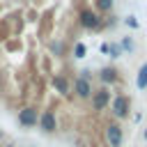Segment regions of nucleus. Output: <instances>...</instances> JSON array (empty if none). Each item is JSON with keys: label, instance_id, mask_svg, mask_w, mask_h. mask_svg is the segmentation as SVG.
<instances>
[{"label": "nucleus", "instance_id": "6e6552de", "mask_svg": "<svg viewBox=\"0 0 147 147\" xmlns=\"http://www.w3.org/2000/svg\"><path fill=\"white\" fill-rule=\"evenodd\" d=\"M51 85H53L55 92L62 94V96H69V94H71V80H69L64 74H55V76L51 78Z\"/></svg>", "mask_w": 147, "mask_h": 147}, {"label": "nucleus", "instance_id": "1a4fd4ad", "mask_svg": "<svg viewBox=\"0 0 147 147\" xmlns=\"http://www.w3.org/2000/svg\"><path fill=\"white\" fill-rule=\"evenodd\" d=\"M117 69L115 67H103L101 71H99V80L103 83V85H113V83H117Z\"/></svg>", "mask_w": 147, "mask_h": 147}, {"label": "nucleus", "instance_id": "a211bd4d", "mask_svg": "<svg viewBox=\"0 0 147 147\" xmlns=\"http://www.w3.org/2000/svg\"><path fill=\"white\" fill-rule=\"evenodd\" d=\"M0 92H2V76H0Z\"/></svg>", "mask_w": 147, "mask_h": 147}, {"label": "nucleus", "instance_id": "9b49d317", "mask_svg": "<svg viewBox=\"0 0 147 147\" xmlns=\"http://www.w3.org/2000/svg\"><path fill=\"white\" fill-rule=\"evenodd\" d=\"M113 5H115V0H96V9H99L101 14L113 11Z\"/></svg>", "mask_w": 147, "mask_h": 147}, {"label": "nucleus", "instance_id": "4468645a", "mask_svg": "<svg viewBox=\"0 0 147 147\" xmlns=\"http://www.w3.org/2000/svg\"><path fill=\"white\" fill-rule=\"evenodd\" d=\"M119 48H124V51H133V39H131V37H124L122 44H119Z\"/></svg>", "mask_w": 147, "mask_h": 147}, {"label": "nucleus", "instance_id": "6ab92c4d", "mask_svg": "<svg viewBox=\"0 0 147 147\" xmlns=\"http://www.w3.org/2000/svg\"><path fill=\"white\" fill-rule=\"evenodd\" d=\"M7 147H14V145H7Z\"/></svg>", "mask_w": 147, "mask_h": 147}, {"label": "nucleus", "instance_id": "7ed1b4c3", "mask_svg": "<svg viewBox=\"0 0 147 147\" xmlns=\"http://www.w3.org/2000/svg\"><path fill=\"white\" fill-rule=\"evenodd\" d=\"M110 113L115 119H126L131 113V99L126 94H117L110 99Z\"/></svg>", "mask_w": 147, "mask_h": 147}, {"label": "nucleus", "instance_id": "20e7f679", "mask_svg": "<svg viewBox=\"0 0 147 147\" xmlns=\"http://www.w3.org/2000/svg\"><path fill=\"white\" fill-rule=\"evenodd\" d=\"M103 140H106L108 147H122V142H124V131H122V126H119L117 122H108V124L103 126Z\"/></svg>", "mask_w": 147, "mask_h": 147}, {"label": "nucleus", "instance_id": "2eb2a0df", "mask_svg": "<svg viewBox=\"0 0 147 147\" xmlns=\"http://www.w3.org/2000/svg\"><path fill=\"white\" fill-rule=\"evenodd\" d=\"M119 51H122V48H119L117 44H110V46H108V53H110V57H119Z\"/></svg>", "mask_w": 147, "mask_h": 147}, {"label": "nucleus", "instance_id": "0eeeda50", "mask_svg": "<svg viewBox=\"0 0 147 147\" xmlns=\"http://www.w3.org/2000/svg\"><path fill=\"white\" fill-rule=\"evenodd\" d=\"M37 126H39L41 133H46V136L55 133V131H57V117H55V113H53L51 108L41 110V113H39V124H37Z\"/></svg>", "mask_w": 147, "mask_h": 147}, {"label": "nucleus", "instance_id": "f257e3e1", "mask_svg": "<svg viewBox=\"0 0 147 147\" xmlns=\"http://www.w3.org/2000/svg\"><path fill=\"white\" fill-rule=\"evenodd\" d=\"M71 90H74L76 99H83V101H85V99H90V96H92V92H94L92 80H90V71H80V76H78V78H74Z\"/></svg>", "mask_w": 147, "mask_h": 147}, {"label": "nucleus", "instance_id": "ddd939ff", "mask_svg": "<svg viewBox=\"0 0 147 147\" xmlns=\"http://www.w3.org/2000/svg\"><path fill=\"white\" fill-rule=\"evenodd\" d=\"M85 51H87V48H85V44H83V41H78V44L74 46V57H85Z\"/></svg>", "mask_w": 147, "mask_h": 147}, {"label": "nucleus", "instance_id": "423d86ee", "mask_svg": "<svg viewBox=\"0 0 147 147\" xmlns=\"http://www.w3.org/2000/svg\"><path fill=\"white\" fill-rule=\"evenodd\" d=\"M16 117H18V124L25 126V129H32V126L39 124V110H37V106H23Z\"/></svg>", "mask_w": 147, "mask_h": 147}, {"label": "nucleus", "instance_id": "f8f14e48", "mask_svg": "<svg viewBox=\"0 0 147 147\" xmlns=\"http://www.w3.org/2000/svg\"><path fill=\"white\" fill-rule=\"evenodd\" d=\"M48 51L60 57V55H64V44H62V41H51V44H48Z\"/></svg>", "mask_w": 147, "mask_h": 147}, {"label": "nucleus", "instance_id": "dca6fc26", "mask_svg": "<svg viewBox=\"0 0 147 147\" xmlns=\"http://www.w3.org/2000/svg\"><path fill=\"white\" fill-rule=\"evenodd\" d=\"M115 23H117V21H115V16H106V18H103V28H113Z\"/></svg>", "mask_w": 147, "mask_h": 147}, {"label": "nucleus", "instance_id": "9d476101", "mask_svg": "<svg viewBox=\"0 0 147 147\" xmlns=\"http://www.w3.org/2000/svg\"><path fill=\"white\" fill-rule=\"evenodd\" d=\"M136 87H138V90H147V62H145V64H140V69H138Z\"/></svg>", "mask_w": 147, "mask_h": 147}, {"label": "nucleus", "instance_id": "39448f33", "mask_svg": "<svg viewBox=\"0 0 147 147\" xmlns=\"http://www.w3.org/2000/svg\"><path fill=\"white\" fill-rule=\"evenodd\" d=\"M90 106H92L94 113L106 110V108L110 106V92H108V87H99V90H94L92 96H90Z\"/></svg>", "mask_w": 147, "mask_h": 147}, {"label": "nucleus", "instance_id": "f03ea898", "mask_svg": "<svg viewBox=\"0 0 147 147\" xmlns=\"http://www.w3.org/2000/svg\"><path fill=\"white\" fill-rule=\"evenodd\" d=\"M78 25L85 28V30H101L103 28V16H99L96 11L92 9H80L78 11Z\"/></svg>", "mask_w": 147, "mask_h": 147}, {"label": "nucleus", "instance_id": "aec40b11", "mask_svg": "<svg viewBox=\"0 0 147 147\" xmlns=\"http://www.w3.org/2000/svg\"><path fill=\"white\" fill-rule=\"evenodd\" d=\"M0 138H2V131H0Z\"/></svg>", "mask_w": 147, "mask_h": 147}, {"label": "nucleus", "instance_id": "f3484780", "mask_svg": "<svg viewBox=\"0 0 147 147\" xmlns=\"http://www.w3.org/2000/svg\"><path fill=\"white\" fill-rule=\"evenodd\" d=\"M126 25H131V28H138V21H136L133 16H129V18H126Z\"/></svg>", "mask_w": 147, "mask_h": 147}]
</instances>
